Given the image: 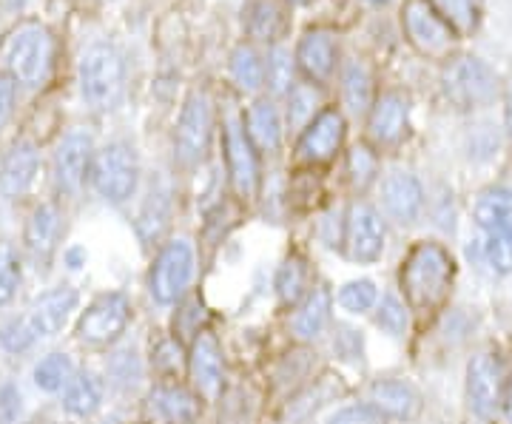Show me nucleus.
I'll return each mask as SVG.
<instances>
[{
  "label": "nucleus",
  "instance_id": "1",
  "mask_svg": "<svg viewBox=\"0 0 512 424\" xmlns=\"http://www.w3.org/2000/svg\"><path fill=\"white\" fill-rule=\"evenodd\" d=\"M456 282V259L436 240L416 242L399 268V288L416 322H430L447 305Z\"/></svg>",
  "mask_w": 512,
  "mask_h": 424
},
{
  "label": "nucleus",
  "instance_id": "2",
  "mask_svg": "<svg viewBox=\"0 0 512 424\" xmlns=\"http://www.w3.org/2000/svg\"><path fill=\"white\" fill-rule=\"evenodd\" d=\"M6 74L23 89H43L55 69V35L40 20L18 23L0 49Z\"/></svg>",
  "mask_w": 512,
  "mask_h": 424
},
{
  "label": "nucleus",
  "instance_id": "3",
  "mask_svg": "<svg viewBox=\"0 0 512 424\" xmlns=\"http://www.w3.org/2000/svg\"><path fill=\"white\" fill-rule=\"evenodd\" d=\"M80 97L94 111H109L126 92V60L111 43H92L77 63Z\"/></svg>",
  "mask_w": 512,
  "mask_h": 424
},
{
  "label": "nucleus",
  "instance_id": "4",
  "mask_svg": "<svg viewBox=\"0 0 512 424\" xmlns=\"http://www.w3.org/2000/svg\"><path fill=\"white\" fill-rule=\"evenodd\" d=\"M194 274H197L194 245L185 237L165 240L157 248V254L151 259V268H148V294L157 305L171 308L188 296Z\"/></svg>",
  "mask_w": 512,
  "mask_h": 424
},
{
  "label": "nucleus",
  "instance_id": "5",
  "mask_svg": "<svg viewBox=\"0 0 512 424\" xmlns=\"http://www.w3.org/2000/svg\"><path fill=\"white\" fill-rule=\"evenodd\" d=\"M134 319V305L123 291H106L97 294L77 314L74 322V339L86 348L94 351H106L114 348L123 336H126L128 325Z\"/></svg>",
  "mask_w": 512,
  "mask_h": 424
},
{
  "label": "nucleus",
  "instance_id": "6",
  "mask_svg": "<svg viewBox=\"0 0 512 424\" xmlns=\"http://www.w3.org/2000/svg\"><path fill=\"white\" fill-rule=\"evenodd\" d=\"M89 185L109 205H126L140 185V157L126 140H111L97 148Z\"/></svg>",
  "mask_w": 512,
  "mask_h": 424
},
{
  "label": "nucleus",
  "instance_id": "7",
  "mask_svg": "<svg viewBox=\"0 0 512 424\" xmlns=\"http://www.w3.org/2000/svg\"><path fill=\"white\" fill-rule=\"evenodd\" d=\"M94 154H97L94 134L83 126H72L57 137L49 171H52V185L60 200H72L83 194V188L92 177Z\"/></svg>",
  "mask_w": 512,
  "mask_h": 424
},
{
  "label": "nucleus",
  "instance_id": "8",
  "mask_svg": "<svg viewBox=\"0 0 512 424\" xmlns=\"http://www.w3.org/2000/svg\"><path fill=\"white\" fill-rule=\"evenodd\" d=\"M222 154H225V171L234 197L245 205L256 203L262 188V168H259V151L245 131L242 114H228L222 120Z\"/></svg>",
  "mask_w": 512,
  "mask_h": 424
},
{
  "label": "nucleus",
  "instance_id": "9",
  "mask_svg": "<svg viewBox=\"0 0 512 424\" xmlns=\"http://www.w3.org/2000/svg\"><path fill=\"white\" fill-rule=\"evenodd\" d=\"M214 137V100L205 89H194L185 97L177 134H174V160L180 168H197L208 157Z\"/></svg>",
  "mask_w": 512,
  "mask_h": 424
},
{
  "label": "nucleus",
  "instance_id": "10",
  "mask_svg": "<svg viewBox=\"0 0 512 424\" xmlns=\"http://www.w3.org/2000/svg\"><path fill=\"white\" fill-rule=\"evenodd\" d=\"M402 29L410 40V46L421 57H430V60L456 57V46L461 37L427 0H407L404 3Z\"/></svg>",
  "mask_w": 512,
  "mask_h": 424
},
{
  "label": "nucleus",
  "instance_id": "11",
  "mask_svg": "<svg viewBox=\"0 0 512 424\" xmlns=\"http://www.w3.org/2000/svg\"><path fill=\"white\" fill-rule=\"evenodd\" d=\"M510 379L504 362L495 351H478L467 362V402L481 422H493L498 413H504Z\"/></svg>",
  "mask_w": 512,
  "mask_h": 424
},
{
  "label": "nucleus",
  "instance_id": "12",
  "mask_svg": "<svg viewBox=\"0 0 512 424\" xmlns=\"http://www.w3.org/2000/svg\"><path fill=\"white\" fill-rule=\"evenodd\" d=\"M495 72L473 55H456L441 72V89L458 109H478L495 97Z\"/></svg>",
  "mask_w": 512,
  "mask_h": 424
},
{
  "label": "nucleus",
  "instance_id": "13",
  "mask_svg": "<svg viewBox=\"0 0 512 424\" xmlns=\"http://www.w3.org/2000/svg\"><path fill=\"white\" fill-rule=\"evenodd\" d=\"M387 228H384L379 208L365 200L348 205L342 220V254L356 265H373L384 254Z\"/></svg>",
  "mask_w": 512,
  "mask_h": 424
},
{
  "label": "nucleus",
  "instance_id": "14",
  "mask_svg": "<svg viewBox=\"0 0 512 424\" xmlns=\"http://www.w3.org/2000/svg\"><path fill=\"white\" fill-rule=\"evenodd\" d=\"M348 137V120L345 111L336 106H325L313 117L305 129L296 137V160L302 166H328L330 160H336V154L345 146Z\"/></svg>",
  "mask_w": 512,
  "mask_h": 424
},
{
  "label": "nucleus",
  "instance_id": "15",
  "mask_svg": "<svg viewBox=\"0 0 512 424\" xmlns=\"http://www.w3.org/2000/svg\"><path fill=\"white\" fill-rule=\"evenodd\" d=\"M63 211L60 205L46 200L37 203L23 222V257L35 265L37 271H49V265L55 262L60 237H63Z\"/></svg>",
  "mask_w": 512,
  "mask_h": 424
},
{
  "label": "nucleus",
  "instance_id": "16",
  "mask_svg": "<svg viewBox=\"0 0 512 424\" xmlns=\"http://www.w3.org/2000/svg\"><path fill=\"white\" fill-rule=\"evenodd\" d=\"M77 308H80V291L74 285H55V288L35 296L32 305L20 316L40 345L46 339H55L57 333H63V328L77 314Z\"/></svg>",
  "mask_w": 512,
  "mask_h": 424
},
{
  "label": "nucleus",
  "instance_id": "17",
  "mask_svg": "<svg viewBox=\"0 0 512 424\" xmlns=\"http://www.w3.org/2000/svg\"><path fill=\"white\" fill-rule=\"evenodd\" d=\"M185 382L200 393L205 402L220 399L222 388H225V356H222V345L217 333L208 328L200 331L191 345H188V373Z\"/></svg>",
  "mask_w": 512,
  "mask_h": 424
},
{
  "label": "nucleus",
  "instance_id": "18",
  "mask_svg": "<svg viewBox=\"0 0 512 424\" xmlns=\"http://www.w3.org/2000/svg\"><path fill=\"white\" fill-rule=\"evenodd\" d=\"M202 399L188 382H154L148 390V413L157 424H197Z\"/></svg>",
  "mask_w": 512,
  "mask_h": 424
},
{
  "label": "nucleus",
  "instance_id": "19",
  "mask_svg": "<svg viewBox=\"0 0 512 424\" xmlns=\"http://www.w3.org/2000/svg\"><path fill=\"white\" fill-rule=\"evenodd\" d=\"M410 129V106L402 92H382L367 114V143L373 148H393Z\"/></svg>",
  "mask_w": 512,
  "mask_h": 424
},
{
  "label": "nucleus",
  "instance_id": "20",
  "mask_svg": "<svg viewBox=\"0 0 512 424\" xmlns=\"http://www.w3.org/2000/svg\"><path fill=\"white\" fill-rule=\"evenodd\" d=\"M40 174V148L35 140L20 137L0 157V194L6 200L26 197L37 183Z\"/></svg>",
  "mask_w": 512,
  "mask_h": 424
},
{
  "label": "nucleus",
  "instance_id": "21",
  "mask_svg": "<svg viewBox=\"0 0 512 424\" xmlns=\"http://www.w3.org/2000/svg\"><path fill=\"white\" fill-rule=\"evenodd\" d=\"M293 57H296L299 72L305 74V80H313L319 86L328 83L333 72H336V63H339L336 35L330 29H308L305 35L299 37Z\"/></svg>",
  "mask_w": 512,
  "mask_h": 424
},
{
  "label": "nucleus",
  "instance_id": "22",
  "mask_svg": "<svg viewBox=\"0 0 512 424\" xmlns=\"http://www.w3.org/2000/svg\"><path fill=\"white\" fill-rule=\"evenodd\" d=\"M382 211L396 225H413L424 208V188L410 171H390L382 180Z\"/></svg>",
  "mask_w": 512,
  "mask_h": 424
},
{
  "label": "nucleus",
  "instance_id": "23",
  "mask_svg": "<svg viewBox=\"0 0 512 424\" xmlns=\"http://www.w3.org/2000/svg\"><path fill=\"white\" fill-rule=\"evenodd\" d=\"M330 322H333V294L325 282H313L308 296L293 308V336H296V342L311 345L328 331Z\"/></svg>",
  "mask_w": 512,
  "mask_h": 424
},
{
  "label": "nucleus",
  "instance_id": "24",
  "mask_svg": "<svg viewBox=\"0 0 512 424\" xmlns=\"http://www.w3.org/2000/svg\"><path fill=\"white\" fill-rule=\"evenodd\" d=\"M367 402L384 419H396V422H413L421 413V393L404 379H376L367 390Z\"/></svg>",
  "mask_w": 512,
  "mask_h": 424
},
{
  "label": "nucleus",
  "instance_id": "25",
  "mask_svg": "<svg viewBox=\"0 0 512 424\" xmlns=\"http://www.w3.org/2000/svg\"><path fill=\"white\" fill-rule=\"evenodd\" d=\"M245 120V131L251 137L259 154H276L285 140V123L282 114L276 109L274 97H256L254 103L242 114Z\"/></svg>",
  "mask_w": 512,
  "mask_h": 424
},
{
  "label": "nucleus",
  "instance_id": "26",
  "mask_svg": "<svg viewBox=\"0 0 512 424\" xmlns=\"http://www.w3.org/2000/svg\"><path fill=\"white\" fill-rule=\"evenodd\" d=\"M103 393L106 385L94 370H77L72 382L60 393V405L72 419H92L103 407Z\"/></svg>",
  "mask_w": 512,
  "mask_h": 424
},
{
  "label": "nucleus",
  "instance_id": "27",
  "mask_svg": "<svg viewBox=\"0 0 512 424\" xmlns=\"http://www.w3.org/2000/svg\"><path fill=\"white\" fill-rule=\"evenodd\" d=\"M311 268H308V259L302 257L299 251H291L288 257L282 259V265L276 268L274 291L279 308L293 311L308 291H311Z\"/></svg>",
  "mask_w": 512,
  "mask_h": 424
},
{
  "label": "nucleus",
  "instance_id": "28",
  "mask_svg": "<svg viewBox=\"0 0 512 424\" xmlns=\"http://www.w3.org/2000/svg\"><path fill=\"white\" fill-rule=\"evenodd\" d=\"M171 222V191L163 183L151 185L148 197L143 200V208L137 214V234L146 245H163L165 231Z\"/></svg>",
  "mask_w": 512,
  "mask_h": 424
},
{
  "label": "nucleus",
  "instance_id": "29",
  "mask_svg": "<svg viewBox=\"0 0 512 424\" xmlns=\"http://www.w3.org/2000/svg\"><path fill=\"white\" fill-rule=\"evenodd\" d=\"M476 225L484 234H510L512 237V191L510 188H484L473 205Z\"/></svg>",
  "mask_w": 512,
  "mask_h": 424
},
{
  "label": "nucleus",
  "instance_id": "30",
  "mask_svg": "<svg viewBox=\"0 0 512 424\" xmlns=\"http://www.w3.org/2000/svg\"><path fill=\"white\" fill-rule=\"evenodd\" d=\"M342 103L353 117L370 114L376 103V89H373V74L367 69L365 60H350L342 69Z\"/></svg>",
  "mask_w": 512,
  "mask_h": 424
},
{
  "label": "nucleus",
  "instance_id": "31",
  "mask_svg": "<svg viewBox=\"0 0 512 424\" xmlns=\"http://www.w3.org/2000/svg\"><path fill=\"white\" fill-rule=\"evenodd\" d=\"M228 74L242 94H259L265 89V57L254 43H239L228 60Z\"/></svg>",
  "mask_w": 512,
  "mask_h": 424
},
{
  "label": "nucleus",
  "instance_id": "32",
  "mask_svg": "<svg viewBox=\"0 0 512 424\" xmlns=\"http://www.w3.org/2000/svg\"><path fill=\"white\" fill-rule=\"evenodd\" d=\"M151 368L157 373V382H183L180 376L188 373V345L174 333L163 336L151 351Z\"/></svg>",
  "mask_w": 512,
  "mask_h": 424
},
{
  "label": "nucleus",
  "instance_id": "33",
  "mask_svg": "<svg viewBox=\"0 0 512 424\" xmlns=\"http://www.w3.org/2000/svg\"><path fill=\"white\" fill-rule=\"evenodd\" d=\"M74 373H77V368H74L72 356L63 351H52L35 362L32 382H35V388L40 393L52 396V393H63L66 390V385L74 379Z\"/></svg>",
  "mask_w": 512,
  "mask_h": 424
},
{
  "label": "nucleus",
  "instance_id": "34",
  "mask_svg": "<svg viewBox=\"0 0 512 424\" xmlns=\"http://www.w3.org/2000/svg\"><path fill=\"white\" fill-rule=\"evenodd\" d=\"M288 126L291 131H302L319 111L325 109V97L322 86L313 80H296L291 92H288Z\"/></svg>",
  "mask_w": 512,
  "mask_h": 424
},
{
  "label": "nucleus",
  "instance_id": "35",
  "mask_svg": "<svg viewBox=\"0 0 512 424\" xmlns=\"http://www.w3.org/2000/svg\"><path fill=\"white\" fill-rule=\"evenodd\" d=\"M296 57L282 46V43H274L268 49V57H265V89L271 92V97H288L293 86H296Z\"/></svg>",
  "mask_w": 512,
  "mask_h": 424
},
{
  "label": "nucleus",
  "instance_id": "36",
  "mask_svg": "<svg viewBox=\"0 0 512 424\" xmlns=\"http://www.w3.org/2000/svg\"><path fill=\"white\" fill-rule=\"evenodd\" d=\"M348 180L356 194H365L379 180V148L370 143H356L348 151Z\"/></svg>",
  "mask_w": 512,
  "mask_h": 424
},
{
  "label": "nucleus",
  "instance_id": "37",
  "mask_svg": "<svg viewBox=\"0 0 512 424\" xmlns=\"http://www.w3.org/2000/svg\"><path fill=\"white\" fill-rule=\"evenodd\" d=\"M248 32L254 40H265V43H276V37L285 26L282 18V6L276 0H254L248 6Z\"/></svg>",
  "mask_w": 512,
  "mask_h": 424
},
{
  "label": "nucleus",
  "instance_id": "38",
  "mask_svg": "<svg viewBox=\"0 0 512 424\" xmlns=\"http://www.w3.org/2000/svg\"><path fill=\"white\" fill-rule=\"evenodd\" d=\"M410 316L413 314H410L404 296L384 294L373 308V325L387 336H393V339H402L407 328H410Z\"/></svg>",
  "mask_w": 512,
  "mask_h": 424
},
{
  "label": "nucleus",
  "instance_id": "39",
  "mask_svg": "<svg viewBox=\"0 0 512 424\" xmlns=\"http://www.w3.org/2000/svg\"><path fill=\"white\" fill-rule=\"evenodd\" d=\"M23 285V257L12 242L0 240V308H9L18 299Z\"/></svg>",
  "mask_w": 512,
  "mask_h": 424
},
{
  "label": "nucleus",
  "instance_id": "40",
  "mask_svg": "<svg viewBox=\"0 0 512 424\" xmlns=\"http://www.w3.org/2000/svg\"><path fill=\"white\" fill-rule=\"evenodd\" d=\"M427 3L456 29L458 37L476 32L478 18H481V0H427Z\"/></svg>",
  "mask_w": 512,
  "mask_h": 424
},
{
  "label": "nucleus",
  "instance_id": "41",
  "mask_svg": "<svg viewBox=\"0 0 512 424\" xmlns=\"http://www.w3.org/2000/svg\"><path fill=\"white\" fill-rule=\"evenodd\" d=\"M336 299H339V305H342L348 314H370V311L376 308V302H379V288H376L373 279H350V282H345V285L339 288Z\"/></svg>",
  "mask_w": 512,
  "mask_h": 424
},
{
  "label": "nucleus",
  "instance_id": "42",
  "mask_svg": "<svg viewBox=\"0 0 512 424\" xmlns=\"http://www.w3.org/2000/svg\"><path fill=\"white\" fill-rule=\"evenodd\" d=\"M481 257H484V262L490 265V271L498 274V277H507V274H512L510 234H501V231L484 234V242H481Z\"/></svg>",
  "mask_w": 512,
  "mask_h": 424
},
{
  "label": "nucleus",
  "instance_id": "43",
  "mask_svg": "<svg viewBox=\"0 0 512 424\" xmlns=\"http://www.w3.org/2000/svg\"><path fill=\"white\" fill-rule=\"evenodd\" d=\"M37 345V339L29 331V325L23 322V316H9L6 322H0V348L12 356L29 353Z\"/></svg>",
  "mask_w": 512,
  "mask_h": 424
},
{
  "label": "nucleus",
  "instance_id": "44",
  "mask_svg": "<svg viewBox=\"0 0 512 424\" xmlns=\"http://www.w3.org/2000/svg\"><path fill=\"white\" fill-rule=\"evenodd\" d=\"M140 376H143V368H140L137 351L126 348V351L111 353V359H109L111 385H117V388H131Z\"/></svg>",
  "mask_w": 512,
  "mask_h": 424
},
{
  "label": "nucleus",
  "instance_id": "45",
  "mask_svg": "<svg viewBox=\"0 0 512 424\" xmlns=\"http://www.w3.org/2000/svg\"><path fill=\"white\" fill-rule=\"evenodd\" d=\"M384 422H387V419H384L382 413L370 405V402H359V405H348V407H342V410H336L325 424H384Z\"/></svg>",
  "mask_w": 512,
  "mask_h": 424
},
{
  "label": "nucleus",
  "instance_id": "46",
  "mask_svg": "<svg viewBox=\"0 0 512 424\" xmlns=\"http://www.w3.org/2000/svg\"><path fill=\"white\" fill-rule=\"evenodd\" d=\"M20 390L12 382H0V424H18L20 419Z\"/></svg>",
  "mask_w": 512,
  "mask_h": 424
},
{
  "label": "nucleus",
  "instance_id": "47",
  "mask_svg": "<svg viewBox=\"0 0 512 424\" xmlns=\"http://www.w3.org/2000/svg\"><path fill=\"white\" fill-rule=\"evenodd\" d=\"M336 331L339 333H333V351L342 353L345 359H362V336L348 325H336Z\"/></svg>",
  "mask_w": 512,
  "mask_h": 424
},
{
  "label": "nucleus",
  "instance_id": "48",
  "mask_svg": "<svg viewBox=\"0 0 512 424\" xmlns=\"http://www.w3.org/2000/svg\"><path fill=\"white\" fill-rule=\"evenodd\" d=\"M18 106V83L6 72H0V129L12 120Z\"/></svg>",
  "mask_w": 512,
  "mask_h": 424
},
{
  "label": "nucleus",
  "instance_id": "49",
  "mask_svg": "<svg viewBox=\"0 0 512 424\" xmlns=\"http://www.w3.org/2000/svg\"><path fill=\"white\" fill-rule=\"evenodd\" d=\"M63 262H66L72 271H77L80 265H86V251H83V248H69V251L63 254Z\"/></svg>",
  "mask_w": 512,
  "mask_h": 424
},
{
  "label": "nucleus",
  "instance_id": "50",
  "mask_svg": "<svg viewBox=\"0 0 512 424\" xmlns=\"http://www.w3.org/2000/svg\"><path fill=\"white\" fill-rule=\"evenodd\" d=\"M504 120H507V131L512 137V83L507 86V94H504Z\"/></svg>",
  "mask_w": 512,
  "mask_h": 424
},
{
  "label": "nucleus",
  "instance_id": "51",
  "mask_svg": "<svg viewBox=\"0 0 512 424\" xmlns=\"http://www.w3.org/2000/svg\"><path fill=\"white\" fill-rule=\"evenodd\" d=\"M504 424H512V382L507 390V402H504Z\"/></svg>",
  "mask_w": 512,
  "mask_h": 424
},
{
  "label": "nucleus",
  "instance_id": "52",
  "mask_svg": "<svg viewBox=\"0 0 512 424\" xmlns=\"http://www.w3.org/2000/svg\"><path fill=\"white\" fill-rule=\"evenodd\" d=\"M3 3H6V6H12V9H15V6H20V3H23V0H3Z\"/></svg>",
  "mask_w": 512,
  "mask_h": 424
},
{
  "label": "nucleus",
  "instance_id": "53",
  "mask_svg": "<svg viewBox=\"0 0 512 424\" xmlns=\"http://www.w3.org/2000/svg\"><path fill=\"white\" fill-rule=\"evenodd\" d=\"M285 3H291V6H302V3H311V0H285Z\"/></svg>",
  "mask_w": 512,
  "mask_h": 424
},
{
  "label": "nucleus",
  "instance_id": "54",
  "mask_svg": "<svg viewBox=\"0 0 512 424\" xmlns=\"http://www.w3.org/2000/svg\"><path fill=\"white\" fill-rule=\"evenodd\" d=\"M134 424H148V422H134Z\"/></svg>",
  "mask_w": 512,
  "mask_h": 424
}]
</instances>
